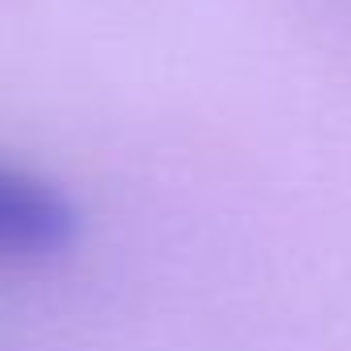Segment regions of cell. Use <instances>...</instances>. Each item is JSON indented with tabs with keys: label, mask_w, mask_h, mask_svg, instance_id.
Segmentation results:
<instances>
[{
	"label": "cell",
	"mask_w": 351,
	"mask_h": 351,
	"mask_svg": "<svg viewBox=\"0 0 351 351\" xmlns=\"http://www.w3.org/2000/svg\"><path fill=\"white\" fill-rule=\"evenodd\" d=\"M75 199L42 169L0 157V269L58 261L79 240Z\"/></svg>",
	"instance_id": "1"
}]
</instances>
